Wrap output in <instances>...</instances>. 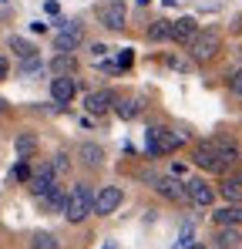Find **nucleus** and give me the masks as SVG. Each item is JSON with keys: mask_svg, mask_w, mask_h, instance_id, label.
Wrapping results in <instances>:
<instances>
[{"mask_svg": "<svg viewBox=\"0 0 242 249\" xmlns=\"http://www.w3.org/2000/svg\"><path fill=\"white\" fill-rule=\"evenodd\" d=\"M229 88H232V94H236V98H242V71H236V74L229 78Z\"/></svg>", "mask_w": 242, "mask_h": 249, "instance_id": "nucleus-28", "label": "nucleus"}, {"mask_svg": "<svg viewBox=\"0 0 242 249\" xmlns=\"http://www.w3.org/2000/svg\"><path fill=\"white\" fill-rule=\"evenodd\" d=\"M219 239H222V246H239V232H236V229H225V232H219Z\"/></svg>", "mask_w": 242, "mask_h": 249, "instance_id": "nucleus-26", "label": "nucleus"}, {"mask_svg": "<svg viewBox=\"0 0 242 249\" xmlns=\"http://www.w3.org/2000/svg\"><path fill=\"white\" fill-rule=\"evenodd\" d=\"M74 94H78V81L74 78H54L51 81V98L57 101V108L68 105V101H74Z\"/></svg>", "mask_w": 242, "mask_h": 249, "instance_id": "nucleus-12", "label": "nucleus"}, {"mask_svg": "<svg viewBox=\"0 0 242 249\" xmlns=\"http://www.w3.org/2000/svg\"><path fill=\"white\" fill-rule=\"evenodd\" d=\"M31 249H61V239L47 229H37V232H31Z\"/></svg>", "mask_w": 242, "mask_h": 249, "instance_id": "nucleus-19", "label": "nucleus"}, {"mask_svg": "<svg viewBox=\"0 0 242 249\" xmlns=\"http://www.w3.org/2000/svg\"><path fill=\"white\" fill-rule=\"evenodd\" d=\"M115 111H118V118H124V122L138 118V115H141V98H135V94H128V98H115Z\"/></svg>", "mask_w": 242, "mask_h": 249, "instance_id": "nucleus-16", "label": "nucleus"}, {"mask_svg": "<svg viewBox=\"0 0 242 249\" xmlns=\"http://www.w3.org/2000/svg\"><path fill=\"white\" fill-rule=\"evenodd\" d=\"M14 148H17V155H20V159H31V155H34V148H37V138H34V135H17Z\"/></svg>", "mask_w": 242, "mask_h": 249, "instance_id": "nucleus-21", "label": "nucleus"}, {"mask_svg": "<svg viewBox=\"0 0 242 249\" xmlns=\"http://www.w3.org/2000/svg\"><path fill=\"white\" fill-rule=\"evenodd\" d=\"M64 202H68V196H64L57 185H54V189L44 196V206H47V209H64Z\"/></svg>", "mask_w": 242, "mask_h": 249, "instance_id": "nucleus-23", "label": "nucleus"}, {"mask_svg": "<svg viewBox=\"0 0 242 249\" xmlns=\"http://www.w3.org/2000/svg\"><path fill=\"white\" fill-rule=\"evenodd\" d=\"M94 212V192L84 185V182H78L71 192H68V202H64V215H68V222H84L87 215Z\"/></svg>", "mask_w": 242, "mask_h": 249, "instance_id": "nucleus-2", "label": "nucleus"}, {"mask_svg": "<svg viewBox=\"0 0 242 249\" xmlns=\"http://www.w3.org/2000/svg\"><path fill=\"white\" fill-rule=\"evenodd\" d=\"M121 199H124L121 185H104V189L94 196V212H98V215H111V212L121 206Z\"/></svg>", "mask_w": 242, "mask_h": 249, "instance_id": "nucleus-9", "label": "nucleus"}, {"mask_svg": "<svg viewBox=\"0 0 242 249\" xmlns=\"http://www.w3.org/2000/svg\"><path fill=\"white\" fill-rule=\"evenodd\" d=\"M212 219H215V226H222V229H236L242 226V206H222L212 212Z\"/></svg>", "mask_w": 242, "mask_h": 249, "instance_id": "nucleus-14", "label": "nucleus"}, {"mask_svg": "<svg viewBox=\"0 0 242 249\" xmlns=\"http://www.w3.org/2000/svg\"><path fill=\"white\" fill-rule=\"evenodd\" d=\"M3 105H7V101H0V108H3Z\"/></svg>", "mask_w": 242, "mask_h": 249, "instance_id": "nucleus-35", "label": "nucleus"}, {"mask_svg": "<svg viewBox=\"0 0 242 249\" xmlns=\"http://www.w3.org/2000/svg\"><path fill=\"white\" fill-rule=\"evenodd\" d=\"M185 249H202V246H185Z\"/></svg>", "mask_w": 242, "mask_h": 249, "instance_id": "nucleus-34", "label": "nucleus"}, {"mask_svg": "<svg viewBox=\"0 0 242 249\" xmlns=\"http://www.w3.org/2000/svg\"><path fill=\"white\" fill-rule=\"evenodd\" d=\"M98 20H101V27H108V31H121L124 27V20H128V14H124V3L121 0H104V3H98Z\"/></svg>", "mask_w": 242, "mask_h": 249, "instance_id": "nucleus-6", "label": "nucleus"}, {"mask_svg": "<svg viewBox=\"0 0 242 249\" xmlns=\"http://www.w3.org/2000/svg\"><path fill=\"white\" fill-rule=\"evenodd\" d=\"M51 71H54V78H71V74L78 71V61H74L71 54H57V57L51 61Z\"/></svg>", "mask_w": 242, "mask_h": 249, "instance_id": "nucleus-18", "label": "nucleus"}, {"mask_svg": "<svg viewBox=\"0 0 242 249\" xmlns=\"http://www.w3.org/2000/svg\"><path fill=\"white\" fill-rule=\"evenodd\" d=\"M7 74H10V64H7V61H3V57H0V81H3V78H7Z\"/></svg>", "mask_w": 242, "mask_h": 249, "instance_id": "nucleus-32", "label": "nucleus"}, {"mask_svg": "<svg viewBox=\"0 0 242 249\" xmlns=\"http://www.w3.org/2000/svg\"><path fill=\"white\" fill-rule=\"evenodd\" d=\"M37 71H40V61H37V57H27V61L20 64V74H24V78H31V74H37Z\"/></svg>", "mask_w": 242, "mask_h": 249, "instance_id": "nucleus-25", "label": "nucleus"}, {"mask_svg": "<svg viewBox=\"0 0 242 249\" xmlns=\"http://www.w3.org/2000/svg\"><path fill=\"white\" fill-rule=\"evenodd\" d=\"M54 185H57V172H54L51 165L31 172V178H27V189H31V196H37V199H44Z\"/></svg>", "mask_w": 242, "mask_h": 249, "instance_id": "nucleus-8", "label": "nucleus"}, {"mask_svg": "<svg viewBox=\"0 0 242 249\" xmlns=\"http://www.w3.org/2000/svg\"><path fill=\"white\" fill-rule=\"evenodd\" d=\"M192 162L205 172H215V175H225L229 168L239 162V145L229 142V138H208V142H199L192 148Z\"/></svg>", "mask_w": 242, "mask_h": 249, "instance_id": "nucleus-1", "label": "nucleus"}, {"mask_svg": "<svg viewBox=\"0 0 242 249\" xmlns=\"http://www.w3.org/2000/svg\"><path fill=\"white\" fill-rule=\"evenodd\" d=\"M185 202H192V206H212L215 202V189L205 178H185Z\"/></svg>", "mask_w": 242, "mask_h": 249, "instance_id": "nucleus-7", "label": "nucleus"}, {"mask_svg": "<svg viewBox=\"0 0 242 249\" xmlns=\"http://www.w3.org/2000/svg\"><path fill=\"white\" fill-rule=\"evenodd\" d=\"M148 37L152 41H172V20H155L148 27Z\"/></svg>", "mask_w": 242, "mask_h": 249, "instance_id": "nucleus-22", "label": "nucleus"}, {"mask_svg": "<svg viewBox=\"0 0 242 249\" xmlns=\"http://www.w3.org/2000/svg\"><path fill=\"white\" fill-rule=\"evenodd\" d=\"M115 91H91L87 98H84V111L87 115H108L111 108H115Z\"/></svg>", "mask_w": 242, "mask_h": 249, "instance_id": "nucleus-10", "label": "nucleus"}, {"mask_svg": "<svg viewBox=\"0 0 242 249\" xmlns=\"http://www.w3.org/2000/svg\"><path fill=\"white\" fill-rule=\"evenodd\" d=\"M10 51L20 57V61H27V57H37V47L31 41H24V37H10Z\"/></svg>", "mask_w": 242, "mask_h": 249, "instance_id": "nucleus-20", "label": "nucleus"}, {"mask_svg": "<svg viewBox=\"0 0 242 249\" xmlns=\"http://www.w3.org/2000/svg\"><path fill=\"white\" fill-rule=\"evenodd\" d=\"M68 165H71V162H68V155H54V159H51V168H54L57 175H61V172H68Z\"/></svg>", "mask_w": 242, "mask_h": 249, "instance_id": "nucleus-27", "label": "nucleus"}, {"mask_svg": "<svg viewBox=\"0 0 242 249\" xmlns=\"http://www.w3.org/2000/svg\"><path fill=\"white\" fill-rule=\"evenodd\" d=\"M199 34V20L195 17H178V20H172V41L175 44H192V37Z\"/></svg>", "mask_w": 242, "mask_h": 249, "instance_id": "nucleus-11", "label": "nucleus"}, {"mask_svg": "<svg viewBox=\"0 0 242 249\" xmlns=\"http://www.w3.org/2000/svg\"><path fill=\"white\" fill-rule=\"evenodd\" d=\"M0 3H7V0H0Z\"/></svg>", "mask_w": 242, "mask_h": 249, "instance_id": "nucleus-36", "label": "nucleus"}, {"mask_svg": "<svg viewBox=\"0 0 242 249\" xmlns=\"http://www.w3.org/2000/svg\"><path fill=\"white\" fill-rule=\"evenodd\" d=\"M78 155H81V162H84L87 168H101V165H104V148L94 145V142H81Z\"/></svg>", "mask_w": 242, "mask_h": 249, "instance_id": "nucleus-15", "label": "nucleus"}, {"mask_svg": "<svg viewBox=\"0 0 242 249\" xmlns=\"http://www.w3.org/2000/svg\"><path fill=\"white\" fill-rule=\"evenodd\" d=\"M219 192H222V199L229 206H242V178H222Z\"/></svg>", "mask_w": 242, "mask_h": 249, "instance_id": "nucleus-17", "label": "nucleus"}, {"mask_svg": "<svg viewBox=\"0 0 242 249\" xmlns=\"http://www.w3.org/2000/svg\"><path fill=\"white\" fill-rule=\"evenodd\" d=\"M54 44H57L61 54H74L81 44H84V31H81V24H78V20H64L61 31H57V37H54Z\"/></svg>", "mask_w": 242, "mask_h": 249, "instance_id": "nucleus-5", "label": "nucleus"}, {"mask_svg": "<svg viewBox=\"0 0 242 249\" xmlns=\"http://www.w3.org/2000/svg\"><path fill=\"white\" fill-rule=\"evenodd\" d=\"M155 189H158V196L172 199V202H185V182H178V178H172V175L155 178Z\"/></svg>", "mask_w": 242, "mask_h": 249, "instance_id": "nucleus-13", "label": "nucleus"}, {"mask_svg": "<svg viewBox=\"0 0 242 249\" xmlns=\"http://www.w3.org/2000/svg\"><path fill=\"white\" fill-rule=\"evenodd\" d=\"M219 51H222V34H219V31H199V34L192 37V44H189V54H192V61H199V64L212 61Z\"/></svg>", "mask_w": 242, "mask_h": 249, "instance_id": "nucleus-4", "label": "nucleus"}, {"mask_svg": "<svg viewBox=\"0 0 242 249\" xmlns=\"http://www.w3.org/2000/svg\"><path fill=\"white\" fill-rule=\"evenodd\" d=\"M131 61H135V54H131L128 47H121V54H118V64H115V71H128V68H131Z\"/></svg>", "mask_w": 242, "mask_h": 249, "instance_id": "nucleus-24", "label": "nucleus"}, {"mask_svg": "<svg viewBox=\"0 0 242 249\" xmlns=\"http://www.w3.org/2000/svg\"><path fill=\"white\" fill-rule=\"evenodd\" d=\"M185 246H192V229H189V226L182 229V236H178V243H175V249H185Z\"/></svg>", "mask_w": 242, "mask_h": 249, "instance_id": "nucleus-29", "label": "nucleus"}, {"mask_svg": "<svg viewBox=\"0 0 242 249\" xmlns=\"http://www.w3.org/2000/svg\"><path fill=\"white\" fill-rule=\"evenodd\" d=\"M14 178H20V182H27V178H31V168H27V162H20V165L14 168Z\"/></svg>", "mask_w": 242, "mask_h": 249, "instance_id": "nucleus-30", "label": "nucleus"}, {"mask_svg": "<svg viewBox=\"0 0 242 249\" xmlns=\"http://www.w3.org/2000/svg\"><path fill=\"white\" fill-rule=\"evenodd\" d=\"M145 135H148V152H152V155H172V152H178V148L185 145V138H182L178 131L161 128V124H152Z\"/></svg>", "mask_w": 242, "mask_h": 249, "instance_id": "nucleus-3", "label": "nucleus"}, {"mask_svg": "<svg viewBox=\"0 0 242 249\" xmlns=\"http://www.w3.org/2000/svg\"><path fill=\"white\" fill-rule=\"evenodd\" d=\"M104 249H115V243H104Z\"/></svg>", "mask_w": 242, "mask_h": 249, "instance_id": "nucleus-33", "label": "nucleus"}, {"mask_svg": "<svg viewBox=\"0 0 242 249\" xmlns=\"http://www.w3.org/2000/svg\"><path fill=\"white\" fill-rule=\"evenodd\" d=\"M44 10H47L51 17H57V14H61V3H57V0H47V3H44Z\"/></svg>", "mask_w": 242, "mask_h": 249, "instance_id": "nucleus-31", "label": "nucleus"}]
</instances>
